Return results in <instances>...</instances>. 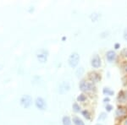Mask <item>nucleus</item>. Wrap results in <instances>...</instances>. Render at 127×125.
<instances>
[{
    "mask_svg": "<svg viewBox=\"0 0 127 125\" xmlns=\"http://www.w3.org/2000/svg\"><path fill=\"white\" fill-rule=\"evenodd\" d=\"M79 87L81 89V91H82L83 92H90V91H93L94 89H95V86H94L93 83L89 81H87L85 79L81 80L80 82V85Z\"/></svg>",
    "mask_w": 127,
    "mask_h": 125,
    "instance_id": "obj_1",
    "label": "nucleus"
},
{
    "mask_svg": "<svg viewBox=\"0 0 127 125\" xmlns=\"http://www.w3.org/2000/svg\"><path fill=\"white\" fill-rule=\"evenodd\" d=\"M79 61H80V55L77 52H72L68 59L69 64L71 68L76 67L79 63Z\"/></svg>",
    "mask_w": 127,
    "mask_h": 125,
    "instance_id": "obj_2",
    "label": "nucleus"
},
{
    "mask_svg": "<svg viewBox=\"0 0 127 125\" xmlns=\"http://www.w3.org/2000/svg\"><path fill=\"white\" fill-rule=\"evenodd\" d=\"M32 104V98L29 95H24L20 98V105L24 108H28Z\"/></svg>",
    "mask_w": 127,
    "mask_h": 125,
    "instance_id": "obj_3",
    "label": "nucleus"
},
{
    "mask_svg": "<svg viewBox=\"0 0 127 125\" xmlns=\"http://www.w3.org/2000/svg\"><path fill=\"white\" fill-rule=\"evenodd\" d=\"M48 51L44 50V49H41L36 52V58H37L38 61L40 63H46L48 60Z\"/></svg>",
    "mask_w": 127,
    "mask_h": 125,
    "instance_id": "obj_4",
    "label": "nucleus"
},
{
    "mask_svg": "<svg viewBox=\"0 0 127 125\" xmlns=\"http://www.w3.org/2000/svg\"><path fill=\"white\" fill-rule=\"evenodd\" d=\"M35 105L39 110H45L47 108V102L42 97H37L35 101Z\"/></svg>",
    "mask_w": 127,
    "mask_h": 125,
    "instance_id": "obj_5",
    "label": "nucleus"
},
{
    "mask_svg": "<svg viewBox=\"0 0 127 125\" xmlns=\"http://www.w3.org/2000/svg\"><path fill=\"white\" fill-rule=\"evenodd\" d=\"M116 116L119 118L127 117V108L124 107V106H119L117 110H116Z\"/></svg>",
    "mask_w": 127,
    "mask_h": 125,
    "instance_id": "obj_6",
    "label": "nucleus"
},
{
    "mask_svg": "<svg viewBox=\"0 0 127 125\" xmlns=\"http://www.w3.org/2000/svg\"><path fill=\"white\" fill-rule=\"evenodd\" d=\"M91 64L95 69H97V68L101 66V58H100V57L97 54H95L93 57V58L91 60Z\"/></svg>",
    "mask_w": 127,
    "mask_h": 125,
    "instance_id": "obj_7",
    "label": "nucleus"
},
{
    "mask_svg": "<svg viewBox=\"0 0 127 125\" xmlns=\"http://www.w3.org/2000/svg\"><path fill=\"white\" fill-rule=\"evenodd\" d=\"M117 100L120 103H127V91H120L119 92Z\"/></svg>",
    "mask_w": 127,
    "mask_h": 125,
    "instance_id": "obj_8",
    "label": "nucleus"
},
{
    "mask_svg": "<svg viewBox=\"0 0 127 125\" xmlns=\"http://www.w3.org/2000/svg\"><path fill=\"white\" fill-rule=\"evenodd\" d=\"M89 79L93 83H97L101 80V75L97 72H91L89 74Z\"/></svg>",
    "mask_w": 127,
    "mask_h": 125,
    "instance_id": "obj_9",
    "label": "nucleus"
},
{
    "mask_svg": "<svg viewBox=\"0 0 127 125\" xmlns=\"http://www.w3.org/2000/svg\"><path fill=\"white\" fill-rule=\"evenodd\" d=\"M106 58H107L108 62H113L116 58V53L114 52V51H108V52L106 53Z\"/></svg>",
    "mask_w": 127,
    "mask_h": 125,
    "instance_id": "obj_10",
    "label": "nucleus"
},
{
    "mask_svg": "<svg viewBox=\"0 0 127 125\" xmlns=\"http://www.w3.org/2000/svg\"><path fill=\"white\" fill-rule=\"evenodd\" d=\"M73 123H74V124H75V125H85L83 121L81 120L80 118H78V117H76V116H75L73 118Z\"/></svg>",
    "mask_w": 127,
    "mask_h": 125,
    "instance_id": "obj_11",
    "label": "nucleus"
},
{
    "mask_svg": "<svg viewBox=\"0 0 127 125\" xmlns=\"http://www.w3.org/2000/svg\"><path fill=\"white\" fill-rule=\"evenodd\" d=\"M103 93L106 96H112L114 95V91L111 89H109L108 87H104L103 90Z\"/></svg>",
    "mask_w": 127,
    "mask_h": 125,
    "instance_id": "obj_12",
    "label": "nucleus"
},
{
    "mask_svg": "<svg viewBox=\"0 0 127 125\" xmlns=\"http://www.w3.org/2000/svg\"><path fill=\"white\" fill-rule=\"evenodd\" d=\"M63 125H72V122L68 116H64L63 118Z\"/></svg>",
    "mask_w": 127,
    "mask_h": 125,
    "instance_id": "obj_13",
    "label": "nucleus"
},
{
    "mask_svg": "<svg viewBox=\"0 0 127 125\" xmlns=\"http://www.w3.org/2000/svg\"><path fill=\"white\" fill-rule=\"evenodd\" d=\"M81 113H82V115L84 116V118H87V119H90V118H91V114H90V112H88V111L84 110L81 112Z\"/></svg>",
    "mask_w": 127,
    "mask_h": 125,
    "instance_id": "obj_14",
    "label": "nucleus"
},
{
    "mask_svg": "<svg viewBox=\"0 0 127 125\" xmlns=\"http://www.w3.org/2000/svg\"><path fill=\"white\" fill-rule=\"evenodd\" d=\"M72 108H73L74 112H79L80 111H81V107H80V106L76 103V102H75V103L73 104Z\"/></svg>",
    "mask_w": 127,
    "mask_h": 125,
    "instance_id": "obj_15",
    "label": "nucleus"
},
{
    "mask_svg": "<svg viewBox=\"0 0 127 125\" xmlns=\"http://www.w3.org/2000/svg\"><path fill=\"white\" fill-rule=\"evenodd\" d=\"M99 17H100V15H98V14H96V13L92 14V15H91V19L93 21H97Z\"/></svg>",
    "mask_w": 127,
    "mask_h": 125,
    "instance_id": "obj_16",
    "label": "nucleus"
},
{
    "mask_svg": "<svg viewBox=\"0 0 127 125\" xmlns=\"http://www.w3.org/2000/svg\"><path fill=\"white\" fill-rule=\"evenodd\" d=\"M86 99H87V96L84 95V94H81V95L77 97V101H84Z\"/></svg>",
    "mask_w": 127,
    "mask_h": 125,
    "instance_id": "obj_17",
    "label": "nucleus"
},
{
    "mask_svg": "<svg viewBox=\"0 0 127 125\" xmlns=\"http://www.w3.org/2000/svg\"><path fill=\"white\" fill-rule=\"evenodd\" d=\"M107 118V114L105 113V112H102L101 114L99 115V118H98V120H104L105 118Z\"/></svg>",
    "mask_w": 127,
    "mask_h": 125,
    "instance_id": "obj_18",
    "label": "nucleus"
},
{
    "mask_svg": "<svg viewBox=\"0 0 127 125\" xmlns=\"http://www.w3.org/2000/svg\"><path fill=\"white\" fill-rule=\"evenodd\" d=\"M112 109H113L112 105H109V104H107V105H106V110H107V112H111Z\"/></svg>",
    "mask_w": 127,
    "mask_h": 125,
    "instance_id": "obj_19",
    "label": "nucleus"
},
{
    "mask_svg": "<svg viewBox=\"0 0 127 125\" xmlns=\"http://www.w3.org/2000/svg\"><path fill=\"white\" fill-rule=\"evenodd\" d=\"M83 71H84L83 68H80V69H78V70H77V71H76V75H79V73H80V76H81V75H82Z\"/></svg>",
    "mask_w": 127,
    "mask_h": 125,
    "instance_id": "obj_20",
    "label": "nucleus"
},
{
    "mask_svg": "<svg viewBox=\"0 0 127 125\" xmlns=\"http://www.w3.org/2000/svg\"><path fill=\"white\" fill-rule=\"evenodd\" d=\"M123 36H124V39L125 40L127 41V28L126 29H125L124 30V34H123Z\"/></svg>",
    "mask_w": 127,
    "mask_h": 125,
    "instance_id": "obj_21",
    "label": "nucleus"
},
{
    "mask_svg": "<svg viewBox=\"0 0 127 125\" xmlns=\"http://www.w3.org/2000/svg\"><path fill=\"white\" fill-rule=\"evenodd\" d=\"M122 55L123 56H125V57H127V48H125L124 50L122 51Z\"/></svg>",
    "mask_w": 127,
    "mask_h": 125,
    "instance_id": "obj_22",
    "label": "nucleus"
},
{
    "mask_svg": "<svg viewBox=\"0 0 127 125\" xmlns=\"http://www.w3.org/2000/svg\"><path fill=\"white\" fill-rule=\"evenodd\" d=\"M110 101V99H109V97H105L103 99V102H108Z\"/></svg>",
    "mask_w": 127,
    "mask_h": 125,
    "instance_id": "obj_23",
    "label": "nucleus"
},
{
    "mask_svg": "<svg viewBox=\"0 0 127 125\" xmlns=\"http://www.w3.org/2000/svg\"><path fill=\"white\" fill-rule=\"evenodd\" d=\"M114 47H115V49H118L119 48H120V44H119V43H116V44H115V46H114Z\"/></svg>",
    "mask_w": 127,
    "mask_h": 125,
    "instance_id": "obj_24",
    "label": "nucleus"
},
{
    "mask_svg": "<svg viewBox=\"0 0 127 125\" xmlns=\"http://www.w3.org/2000/svg\"><path fill=\"white\" fill-rule=\"evenodd\" d=\"M124 69H125V71H126V72H127V64L124 67Z\"/></svg>",
    "mask_w": 127,
    "mask_h": 125,
    "instance_id": "obj_25",
    "label": "nucleus"
},
{
    "mask_svg": "<svg viewBox=\"0 0 127 125\" xmlns=\"http://www.w3.org/2000/svg\"><path fill=\"white\" fill-rule=\"evenodd\" d=\"M125 125H127V120L126 121V123H125Z\"/></svg>",
    "mask_w": 127,
    "mask_h": 125,
    "instance_id": "obj_26",
    "label": "nucleus"
},
{
    "mask_svg": "<svg viewBox=\"0 0 127 125\" xmlns=\"http://www.w3.org/2000/svg\"><path fill=\"white\" fill-rule=\"evenodd\" d=\"M96 125H102V124H96Z\"/></svg>",
    "mask_w": 127,
    "mask_h": 125,
    "instance_id": "obj_27",
    "label": "nucleus"
}]
</instances>
